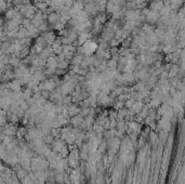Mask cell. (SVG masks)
<instances>
[{
	"mask_svg": "<svg viewBox=\"0 0 185 184\" xmlns=\"http://www.w3.org/2000/svg\"><path fill=\"white\" fill-rule=\"evenodd\" d=\"M41 36L43 37L45 39V41H47V43L49 45H52L53 43H54L55 39H56V35L54 34V32H45V33H42L41 34Z\"/></svg>",
	"mask_w": 185,
	"mask_h": 184,
	"instance_id": "cell-1",
	"label": "cell"
},
{
	"mask_svg": "<svg viewBox=\"0 0 185 184\" xmlns=\"http://www.w3.org/2000/svg\"><path fill=\"white\" fill-rule=\"evenodd\" d=\"M163 1H157V0H154L153 2L149 5V9L153 10V11H156V12H160L161 10L163 9Z\"/></svg>",
	"mask_w": 185,
	"mask_h": 184,
	"instance_id": "cell-2",
	"label": "cell"
},
{
	"mask_svg": "<svg viewBox=\"0 0 185 184\" xmlns=\"http://www.w3.org/2000/svg\"><path fill=\"white\" fill-rule=\"evenodd\" d=\"M119 43H120V41L118 40V39H116V38H113L112 40L109 41V45H110V47H117Z\"/></svg>",
	"mask_w": 185,
	"mask_h": 184,
	"instance_id": "cell-3",
	"label": "cell"
},
{
	"mask_svg": "<svg viewBox=\"0 0 185 184\" xmlns=\"http://www.w3.org/2000/svg\"><path fill=\"white\" fill-rule=\"evenodd\" d=\"M181 61V66H182V69H185V60H180Z\"/></svg>",
	"mask_w": 185,
	"mask_h": 184,
	"instance_id": "cell-4",
	"label": "cell"
}]
</instances>
